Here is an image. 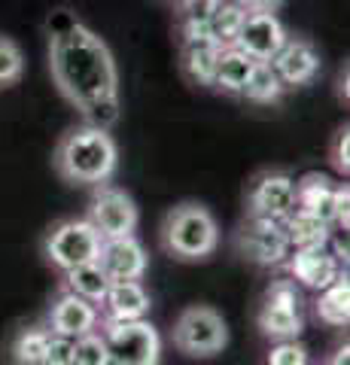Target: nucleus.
Listing matches in <instances>:
<instances>
[{
  "label": "nucleus",
  "instance_id": "obj_34",
  "mask_svg": "<svg viewBox=\"0 0 350 365\" xmlns=\"http://www.w3.org/2000/svg\"><path fill=\"white\" fill-rule=\"evenodd\" d=\"M110 365H113V362H110Z\"/></svg>",
  "mask_w": 350,
  "mask_h": 365
},
{
  "label": "nucleus",
  "instance_id": "obj_1",
  "mask_svg": "<svg viewBox=\"0 0 350 365\" xmlns=\"http://www.w3.org/2000/svg\"><path fill=\"white\" fill-rule=\"evenodd\" d=\"M49 71L71 107L86 125L113 128L119 122V73L110 46L98 34L67 16L49 31Z\"/></svg>",
  "mask_w": 350,
  "mask_h": 365
},
{
  "label": "nucleus",
  "instance_id": "obj_31",
  "mask_svg": "<svg viewBox=\"0 0 350 365\" xmlns=\"http://www.w3.org/2000/svg\"><path fill=\"white\" fill-rule=\"evenodd\" d=\"M332 168L338 170V174H344V177L350 170V131L347 128L338 131L335 140H332Z\"/></svg>",
  "mask_w": 350,
  "mask_h": 365
},
{
  "label": "nucleus",
  "instance_id": "obj_25",
  "mask_svg": "<svg viewBox=\"0 0 350 365\" xmlns=\"http://www.w3.org/2000/svg\"><path fill=\"white\" fill-rule=\"evenodd\" d=\"M244 19H247V9L244 6H238L235 0H222L220 9L207 21V31H210V37L225 49V46H235V40H238Z\"/></svg>",
  "mask_w": 350,
  "mask_h": 365
},
{
  "label": "nucleus",
  "instance_id": "obj_17",
  "mask_svg": "<svg viewBox=\"0 0 350 365\" xmlns=\"http://www.w3.org/2000/svg\"><path fill=\"white\" fill-rule=\"evenodd\" d=\"M287 268L302 287L323 292L326 287L341 277V259L329 253V247L323 250H292L287 256Z\"/></svg>",
  "mask_w": 350,
  "mask_h": 365
},
{
  "label": "nucleus",
  "instance_id": "obj_28",
  "mask_svg": "<svg viewBox=\"0 0 350 365\" xmlns=\"http://www.w3.org/2000/svg\"><path fill=\"white\" fill-rule=\"evenodd\" d=\"M268 365H308V347L299 344L296 338L277 341L268 353Z\"/></svg>",
  "mask_w": 350,
  "mask_h": 365
},
{
  "label": "nucleus",
  "instance_id": "obj_23",
  "mask_svg": "<svg viewBox=\"0 0 350 365\" xmlns=\"http://www.w3.org/2000/svg\"><path fill=\"white\" fill-rule=\"evenodd\" d=\"M52 332L46 326H25L19 329L13 338V362L16 365H43L46 359V347H49Z\"/></svg>",
  "mask_w": 350,
  "mask_h": 365
},
{
  "label": "nucleus",
  "instance_id": "obj_5",
  "mask_svg": "<svg viewBox=\"0 0 350 365\" xmlns=\"http://www.w3.org/2000/svg\"><path fill=\"white\" fill-rule=\"evenodd\" d=\"M101 235L88 220H61L43 237V256L58 271H71L86 262H98Z\"/></svg>",
  "mask_w": 350,
  "mask_h": 365
},
{
  "label": "nucleus",
  "instance_id": "obj_10",
  "mask_svg": "<svg viewBox=\"0 0 350 365\" xmlns=\"http://www.w3.org/2000/svg\"><path fill=\"white\" fill-rule=\"evenodd\" d=\"M235 247L238 253L253 262V265L262 268H274L284 265L289 256V241L284 232V222L277 220H259V216H250L235 235Z\"/></svg>",
  "mask_w": 350,
  "mask_h": 365
},
{
  "label": "nucleus",
  "instance_id": "obj_22",
  "mask_svg": "<svg viewBox=\"0 0 350 365\" xmlns=\"http://www.w3.org/2000/svg\"><path fill=\"white\" fill-rule=\"evenodd\" d=\"M317 317L323 323L341 329L350 323V283L347 277H338L332 287H326L317 299Z\"/></svg>",
  "mask_w": 350,
  "mask_h": 365
},
{
  "label": "nucleus",
  "instance_id": "obj_32",
  "mask_svg": "<svg viewBox=\"0 0 350 365\" xmlns=\"http://www.w3.org/2000/svg\"><path fill=\"white\" fill-rule=\"evenodd\" d=\"M235 4L244 6L247 13H277L284 0H235Z\"/></svg>",
  "mask_w": 350,
  "mask_h": 365
},
{
  "label": "nucleus",
  "instance_id": "obj_26",
  "mask_svg": "<svg viewBox=\"0 0 350 365\" xmlns=\"http://www.w3.org/2000/svg\"><path fill=\"white\" fill-rule=\"evenodd\" d=\"M21 73H25V55H21L19 43L9 37H0V88L16 86Z\"/></svg>",
  "mask_w": 350,
  "mask_h": 365
},
{
  "label": "nucleus",
  "instance_id": "obj_9",
  "mask_svg": "<svg viewBox=\"0 0 350 365\" xmlns=\"http://www.w3.org/2000/svg\"><path fill=\"white\" fill-rule=\"evenodd\" d=\"M347 201H350L347 186L335 182L326 174H304L302 180H296L299 210L311 213L314 220L326 225H344V232H347Z\"/></svg>",
  "mask_w": 350,
  "mask_h": 365
},
{
  "label": "nucleus",
  "instance_id": "obj_7",
  "mask_svg": "<svg viewBox=\"0 0 350 365\" xmlns=\"http://www.w3.org/2000/svg\"><path fill=\"white\" fill-rule=\"evenodd\" d=\"M256 323L262 329L265 338H274V341L299 338L304 323H302V295L296 289V283L292 280L271 283L265 289V299H262V307H259Z\"/></svg>",
  "mask_w": 350,
  "mask_h": 365
},
{
  "label": "nucleus",
  "instance_id": "obj_15",
  "mask_svg": "<svg viewBox=\"0 0 350 365\" xmlns=\"http://www.w3.org/2000/svg\"><path fill=\"white\" fill-rule=\"evenodd\" d=\"M98 265L104 268V274L113 283L116 280H143L146 265H150V256H146L143 244L134 235L110 237V241H101Z\"/></svg>",
  "mask_w": 350,
  "mask_h": 365
},
{
  "label": "nucleus",
  "instance_id": "obj_8",
  "mask_svg": "<svg viewBox=\"0 0 350 365\" xmlns=\"http://www.w3.org/2000/svg\"><path fill=\"white\" fill-rule=\"evenodd\" d=\"M138 204L125 189L116 186H95V195L88 201V222L95 225V232L101 235V241L110 237H128L138 228Z\"/></svg>",
  "mask_w": 350,
  "mask_h": 365
},
{
  "label": "nucleus",
  "instance_id": "obj_2",
  "mask_svg": "<svg viewBox=\"0 0 350 365\" xmlns=\"http://www.w3.org/2000/svg\"><path fill=\"white\" fill-rule=\"evenodd\" d=\"M52 162L61 180L73 182V186H104L116 174L119 146L107 128L80 125L58 140Z\"/></svg>",
  "mask_w": 350,
  "mask_h": 365
},
{
  "label": "nucleus",
  "instance_id": "obj_6",
  "mask_svg": "<svg viewBox=\"0 0 350 365\" xmlns=\"http://www.w3.org/2000/svg\"><path fill=\"white\" fill-rule=\"evenodd\" d=\"M104 323V344L113 365H159L162 338L150 319H128V323Z\"/></svg>",
  "mask_w": 350,
  "mask_h": 365
},
{
  "label": "nucleus",
  "instance_id": "obj_27",
  "mask_svg": "<svg viewBox=\"0 0 350 365\" xmlns=\"http://www.w3.org/2000/svg\"><path fill=\"white\" fill-rule=\"evenodd\" d=\"M73 365H110L104 335H101L98 329L73 341Z\"/></svg>",
  "mask_w": 350,
  "mask_h": 365
},
{
  "label": "nucleus",
  "instance_id": "obj_29",
  "mask_svg": "<svg viewBox=\"0 0 350 365\" xmlns=\"http://www.w3.org/2000/svg\"><path fill=\"white\" fill-rule=\"evenodd\" d=\"M222 0H177L180 9V21H189V25H207L210 16L220 9Z\"/></svg>",
  "mask_w": 350,
  "mask_h": 365
},
{
  "label": "nucleus",
  "instance_id": "obj_24",
  "mask_svg": "<svg viewBox=\"0 0 350 365\" xmlns=\"http://www.w3.org/2000/svg\"><path fill=\"white\" fill-rule=\"evenodd\" d=\"M284 91L287 88L277 79L274 67H271L268 61H256L253 73H250V79H247V86H244L241 95L247 101H253V104H277V101L284 98Z\"/></svg>",
  "mask_w": 350,
  "mask_h": 365
},
{
  "label": "nucleus",
  "instance_id": "obj_3",
  "mask_svg": "<svg viewBox=\"0 0 350 365\" xmlns=\"http://www.w3.org/2000/svg\"><path fill=\"white\" fill-rule=\"evenodd\" d=\"M162 247L180 262H201L220 247V225L205 204L183 201L165 216Z\"/></svg>",
  "mask_w": 350,
  "mask_h": 365
},
{
  "label": "nucleus",
  "instance_id": "obj_33",
  "mask_svg": "<svg viewBox=\"0 0 350 365\" xmlns=\"http://www.w3.org/2000/svg\"><path fill=\"white\" fill-rule=\"evenodd\" d=\"M326 365H350V347L341 344V347H338L332 356H329V362H326Z\"/></svg>",
  "mask_w": 350,
  "mask_h": 365
},
{
  "label": "nucleus",
  "instance_id": "obj_4",
  "mask_svg": "<svg viewBox=\"0 0 350 365\" xmlns=\"http://www.w3.org/2000/svg\"><path fill=\"white\" fill-rule=\"evenodd\" d=\"M171 341L183 356L207 359V356H217L229 344V329H225V319L220 311H213L207 304H195V307H186L177 317Z\"/></svg>",
  "mask_w": 350,
  "mask_h": 365
},
{
  "label": "nucleus",
  "instance_id": "obj_20",
  "mask_svg": "<svg viewBox=\"0 0 350 365\" xmlns=\"http://www.w3.org/2000/svg\"><path fill=\"white\" fill-rule=\"evenodd\" d=\"M256 61L247 52H241L238 46H225L217 61V73H213V88L225 91V95H241L247 79H250Z\"/></svg>",
  "mask_w": 350,
  "mask_h": 365
},
{
  "label": "nucleus",
  "instance_id": "obj_19",
  "mask_svg": "<svg viewBox=\"0 0 350 365\" xmlns=\"http://www.w3.org/2000/svg\"><path fill=\"white\" fill-rule=\"evenodd\" d=\"M284 232H287L289 250H323L332 244V225L314 220L311 213H304L299 207L284 220Z\"/></svg>",
  "mask_w": 350,
  "mask_h": 365
},
{
  "label": "nucleus",
  "instance_id": "obj_16",
  "mask_svg": "<svg viewBox=\"0 0 350 365\" xmlns=\"http://www.w3.org/2000/svg\"><path fill=\"white\" fill-rule=\"evenodd\" d=\"M98 304L80 299V295L61 289V295L52 302L49 307V332L52 335H61V338H83L88 332H95L98 329Z\"/></svg>",
  "mask_w": 350,
  "mask_h": 365
},
{
  "label": "nucleus",
  "instance_id": "obj_21",
  "mask_svg": "<svg viewBox=\"0 0 350 365\" xmlns=\"http://www.w3.org/2000/svg\"><path fill=\"white\" fill-rule=\"evenodd\" d=\"M110 283L113 280L107 277L98 262H86V265H76L71 271H64V289L80 295V299H86V302H92V304L104 302Z\"/></svg>",
  "mask_w": 350,
  "mask_h": 365
},
{
  "label": "nucleus",
  "instance_id": "obj_18",
  "mask_svg": "<svg viewBox=\"0 0 350 365\" xmlns=\"http://www.w3.org/2000/svg\"><path fill=\"white\" fill-rule=\"evenodd\" d=\"M101 307H104L107 323H128V319H146L153 299L140 280H116L110 283Z\"/></svg>",
  "mask_w": 350,
  "mask_h": 365
},
{
  "label": "nucleus",
  "instance_id": "obj_30",
  "mask_svg": "<svg viewBox=\"0 0 350 365\" xmlns=\"http://www.w3.org/2000/svg\"><path fill=\"white\" fill-rule=\"evenodd\" d=\"M43 365H73V338L52 335L46 347V359Z\"/></svg>",
  "mask_w": 350,
  "mask_h": 365
},
{
  "label": "nucleus",
  "instance_id": "obj_11",
  "mask_svg": "<svg viewBox=\"0 0 350 365\" xmlns=\"http://www.w3.org/2000/svg\"><path fill=\"white\" fill-rule=\"evenodd\" d=\"M296 207V180L284 170H262L250 182V192H247V213L250 216L284 222Z\"/></svg>",
  "mask_w": 350,
  "mask_h": 365
},
{
  "label": "nucleus",
  "instance_id": "obj_12",
  "mask_svg": "<svg viewBox=\"0 0 350 365\" xmlns=\"http://www.w3.org/2000/svg\"><path fill=\"white\" fill-rule=\"evenodd\" d=\"M222 46L210 37L207 25L180 21V67L195 86H213Z\"/></svg>",
  "mask_w": 350,
  "mask_h": 365
},
{
  "label": "nucleus",
  "instance_id": "obj_14",
  "mask_svg": "<svg viewBox=\"0 0 350 365\" xmlns=\"http://www.w3.org/2000/svg\"><path fill=\"white\" fill-rule=\"evenodd\" d=\"M274 67L277 79L284 83V88H299L308 86L314 76L320 73V52L314 49V43L302 37H287V43L277 49V55L268 61Z\"/></svg>",
  "mask_w": 350,
  "mask_h": 365
},
{
  "label": "nucleus",
  "instance_id": "obj_13",
  "mask_svg": "<svg viewBox=\"0 0 350 365\" xmlns=\"http://www.w3.org/2000/svg\"><path fill=\"white\" fill-rule=\"evenodd\" d=\"M287 28L274 13H247L241 34L235 46L241 52H247L253 61H271L277 55V49L287 43Z\"/></svg>",
  "mask_w": 350,
  "mask_h": 365
}]
</instances>
